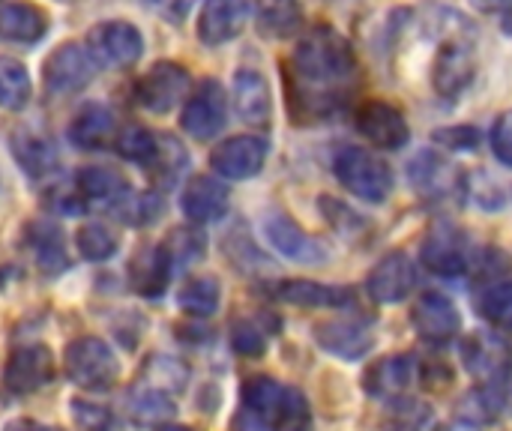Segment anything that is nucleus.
<instances>
[{
  "label": "nucleus",
  "instance_id": "f257e3e1",
  "mask_svg": "<svg viewBox=\"0 0 512 431\" xmlns=\"http://www.w3.org/2000/svg\"><path fill=\"white\" fill-rule=\"evenodd\" d=\"M354 78L357 57L351 42L339 30L318 24L309 33H303L285 69L288 105L297 123L330 117Z\"/></svg>",
  "mask_w": 512,
  "mask_h": 431
},
{
  "label": "nucleus",
  "instance_id": "f03ea898",
  "mask_svg": "<svg viewBox=\"0 0 512 431\" xmlns=\"http://www.w3.org/2000/svg\"><path fill=\"white\" fill-rule=\"evenodd\" d=\"M333 174L354 198L366 204H384L393 192L390 165L366 147L345 144L333 153Z\"/></svg>",
  "mask_w": 512,
  "mask_h": 431
},
{
  "label": "nucleus",
  "instance_id": "7ed1b4c3",
  "mask_svg": "<svg viewBox=\"0 0 512 431\" xmlns=\"http://www.w3.org/2000/svg\"><path fill=\"white\" fill-rule=\"evenodd\" d=\"M66 375L81 390H111L120 378V360L99 336H81L63 351Z\"/></svg>",
  "mask_w": 512,
  "mask_h": 431
},
{
  "label": "nucleus",
  "instance_id": "20e7f679",
  "mask_svg": "<svg viewBox=\"0 0 512 431\" xmlns=\"http://www.w3.org/2000/svg\"><path fill=\"white\" fill-rule=\"evenodd\" d=\"M288 387L276 378H249L240 393V408L231 420V431H279Z\"/></svg>",
  "mask_w": 512,
  "mask_h": 431
},
{
  "label": "nucleus",
  "instance_id": "39448f33",
  "mask_svg": "<svg viewBox=\"0 0 512 431\" xmlns=\"http://www.w3.org/2000/svg\"><path fill=\"white\" fill-rule=\"evenodd\" d=\"M465 372L486 390H504L512 375L510 345L495 333H471L459 345Z\"/></svg>",
  "mask_w": 512,
  "mask_h": 431
},
{
  "label": "nucleus",
  "instance_id": "423d86ee",
  "mask_svg": "<svg viewBox=\"0 0 512 431\" xmlns=\"http://www.w3.org/2000/svg\"><path fill=\"white\" fill-rule=\"evenodd\" d=\"M99 75V63L90 48L78 42H63L48 54L42 63V84L51 96H72L81 93Z\"/></svg>",
  "mask_w": 512,
  "mask_h": 431
},
{
  "label": "nucleus",
  "instance_id": "0eeeda50",
  "mask_svg": "<svg viewBox=\"0 0 512 431\" xmlns=\"http://www.w3.org/2000/svg\"><path fill=\"white\" fill-rule=\"evenodd\" d=\"M189 90V72L174 60H159L135 81V102L150 114H168L189 96Z\"/></svg>",
  "mask_w": 512,
  "mask_h": 431
},
{
  "label": "nucleus",
  "instance_id": "6e6552de",
  "mask_svg": "<svg viewBox=\"0 0 512 431\" xmlns=\"http://www.w3.org/2000/svg\"><path fill=\"white\" fill-rule=\"evenodd\" d=\"M228 123V96L216 78H204L186 99L180 126L195 141H213Z\"/></svg>",
  "mask_w": 512,
  "mask_h": 431
},
{
  "label": "nucleus",
  "instance_id": "1a4fd4ad",
  "mask_svg": "<svg viewBox=\"0 0 512 431\" xmlns=\"http://www.w3.org/2000/svg\"><path fill=\"white\" fill-rule=\"evenodd\" d=\"M420 261L429 273L444 276V279H459L471 270V255H468V240L465 234L450 225V222H438L420 249Z\"/></svg>",
  "mask_w": 512,
  "mask_h": 431
},
{
  "label": "nucleus",
  "instance_id": "9d476101",
  "mask_svg": "<svg viewBox=\"0 0 512 431\" xmlns=\"http://www.w3.org/2000/svg\"><path fill=\"white\" fill-rule=\"evenodd\" d=\"M90 54L105 66H135L144 54V36L129 21H102L87 33Z\"/></svg>",
  "mask_w": 512,
  "mask_h": 431
},
{
  "label": "nucleus",
  "instance_id": "9b49d317",
  "mask_svg": "<svg viewBox=\"0 0 512 431\" xmlns=\"http://www.w3.org/2000/svg\"><path fill=\"white\" fill-rule=\"evenodd\" d=\"M270 144L261 135H234L216 144L210 153V168L225 180H252L264 171Z\"/></svg>",
  "mask_w": 512,
  "mask_h": 431
},
{
  "label": "nucleus",
  "instance_id": "f8f14e48",
  "mask_svg": "<svg viewBox=\"0 0 512 431\" xmlns=\"http://www.w3.org/2000/svg\"><path fill=\"white\" fill-rule=\"evenodd\" d=\"M417 288V264L408 252L384 255L366 276V294L381 306L405 303Z\"/></svg>",
  "mask_w": 512,
  "mask_h": 431
},
{
  "label": "nucleus",
  "instance_id": "ddd939ff",
  "mask_svg": "<svg viewBox=\"0 0 512 431\" xmlns=\"http://www.w3.org/2000/svg\"><path fill=\"white\" fill-rule=\"evenodd\" d=\"M261 234L264 240L288 261L294 264H306V267H321L327 261V249L312 237L306 234L291 216L285 213H270L264 216L261 222Z\"/></svg>",
  "mask_w": 512,
  "mask_h": 431
},
{
  "label": "nucleus",
  "instance_id": "4468645a",
  "mask_svg": "<svg viewBox=\"0 0 512 431\" xmlns=\"http://www.w3.org/2000/svg\"><path fill=\"white\" fill-rule=\"evenodd\" d=\"M411 324H414L417 336L435 348L450 345L462 333V315H459L456 303L441 291H426L417 300V306L411 312Z\"/></svg>",
  "mask_w": 512,
  "mask_h": 431
},
{
  "label": "nucleus",
  "instance_id": "2eb2a0df",
  "mask_svg": "<svg viewBox=\"0 0 512 431\" xmlns=\"http://www.w3.org/2000/svg\"><path fill=\"white\" fill-rule=\"evenodd\" d=\"M357 132L378 150H402L411 141V126L405 114L381 99H372L357 111Z\"/></svg>",
  "mask_w": 512,
  "mask_h": 431
},
{
  "label": "nucleus",
  "instance_id": "dca6fc26",
  "mask_svg": "<svg viewBox=\"0 0 512 431\" xmlns=\"http://www.w3.org/2000/svg\"><path fill=\"white\" fill-rule=\"evenodd\" d=\"M54 381V357L45 345H24L15 348L6 360L3 384L15 396H30L39 393Z\"/></svg>",
  "mask_w": 512,
  "mask_h": 431
},
{
  "label": "nucleus",
  "instance_id": "f3484780",
  "mask_svg": "<svg viewBox=\"0 0 512 431\" xmlns=\"http://www.w3.org/2000/svg\"><path fill=\"white\" fill-rule=\"evenodd\" d=\"M477 75V57L471 45L447 39L432 66V87L441 99H459Z\"/></svg>",
  "mask_w": 512,
  "mask_h": 431
},
{
  "label": "nucleus",
  "instance_id": "a211bd4d",
  "mask_svg": "<svg viewBox=\"0 0 512 431\" xmlns=\"http://www.w3.org/2000/svg\"><path fill=\"white\" fill-rule=\"evenodd\" d=\"M252 15L249 0H204L198 15V39L210 48H219L237 39Z\"/></svg>",
  "mask_w": 512,
  "mask_h": 431
},
{
  "label": "nucleus",
  "instance_id": "6ab92c4d",
  "mask_svg": "<svg viewBox=\"0 0 512 431\" xmlns=\"http://www.w3.org/2000/svg\"><path fill=\"white\" fill-rule=\"evenodd\" d=\"M9 150H12L15 162L21 165V171L33 180L51 177L60 165L54 138L48 132H42L39 126H18L9 135Z\"/></svg>",
  "mask_w": 512,
  "mask_h": 431
},
{
  "label": "nucleus",
  "instance_id": "aec40b11",
  "mask_svg": "<svg viewBox=\"0 0 512 431\" xmlns=\"http://www.w3.org/2000/svg\"><path fill=\"white\" fill-rule=\"evenodd\" d=\"M270 294L279 303L297 306V309H348L354 306V291L342 285H324L312 279H282L270 288Z\"/></svg>",
  "mask_w": 512,
  "mask_h": 431
},
{
  "label": "nucleus",
  "instance_id": "412c9836",
  "mask_svg": "<svg viewBox=\"0 0 512 431\" xmlns=\"http://www.w3.org/2000/svg\"><path fill=\"white\" fill-rule=\"evenodd\" d=\"M312 333H315V342L321 351H327L330 357H339L345 363H357V360L369 357L375 348L372 330L360 321H321V324H315Z\"/></svg>",
  "mask_w": 512,
  "mask_h": 431
},
{
  "label": "nucleus",
  "instance_id": "4be33fe9",
  "mask_svg": "<svg viewBox=\"0 0 512 431\" xmlns=\"http://www.w3.org/2000/svg\"><path fill=\"white\" fill-rule=\"evenodd\" d=\"M180 210H183V216H186L192 225L219 222V219H225L228 210H231V195H228V189H225L216 177L198 174V177H192V180L183 186Z\"/></svg>",
  "mask_w": 512,
  "mask_h": 431
},
{
  "label": "nucleus",
  "instance_id": "5701e85b",
  "mask_svg": "<svg viewBox=\"0 0 512 431\" xmlns=\"http://www.w3.org/2000/svg\"><path fill=\"white\" fill-rule=\"evenodd\" d=\"M417 381V363L408 354H393L378 360L363 375V390L378 402H399Z\"/></svg>",
  "mask_w": 512,
  "mask_h": 431
},
{
  "label": "nucleus",
  "instance_id": "b1692460",
  "mask_svg": "<svg viewBox=\"0 0 512 431\" xmlns=\"http://www.w3.org/2000/svg\"><path fill=\"white\" fill-rule=\"evenodd\" d=\"M75 192L84 198L87 207H105L111 213H117V207L129 198L132 186L129 180L105 165H87L75 174Z\"/></svg>",
  "mask_w": 512,
  "mask_h": 431
},
{
  "label": "nucleus",
  "instance_id": "393cba45",
  "mask_svg": "<svg viewBox=\"0 0 512 431\" xmlns=\"http://www.w3.org/2000/svg\"><path fill=\"white\" fill-rule=\"evenodd\" d=\"M234 111L249 126H267L273 117L270 84L255 69H237L234 75Z\"/></svg>",
  "mask_w": 512,
  "mask_h": 431
},
{
  "label": "nucleus",
  "instance_id": "a878e982",
  "mask_svg": "<svg viewBox=\"0 0 512 431\" xmlns=\"http://www.w3.org/2000/svg\"><path fill=\"white\" fill-rule=\"evenodd\" d=\"M171 276H174V264H171L168 252L162 249V243L138 249L129 264V282H132L135 294H141L147 300L162 297Z\"/></svg>",
  "mask_w": 512,
  "mask_h": 431
},
{
  "label": "nucleus",
  "instance_id": "bb28decb",
  "mask_svg": "<svg viewBox=\"0 0 512 431\" xmlns=\"http://www.w3.org/2000/svg\"><path fill=\"white\" fill-rule=\"evenodd\" d=\"M48 33V15L27 0L0 3V39L15 45H36Z\"/></svg>",
  "mask_w": 512,
  "mask_h": 431
},
{
  "label": "nucleus",
  "instance_id": "cd10ccee",
  "mask_svg": "<svg viewBox=\"0 0 512 431\" xmlns=\"http://www.w3.org/2000/svg\"><path fill=\"white\" fill-rule=\"evenodd\" d=\"M111 132H114V114L102 102L81 105L78 114L72 117L69 129H66L69 144H75L78 150H99V147H105Z\"/></svg>",
  "mask_w": 512,
  "mask_h": 431
},
{
  "label": "nucleus",
  "instance_id": "c85d7f7f",
  "mask_svg": "<svg viewBox=\"0 0 512 431\" xmlns=\"http://www.w3.org/2000/svg\"><path fill=\"white\" fill-rule=\"evenodd\" d=\"M27 246H30V252H33V258H36V264H39V270L45 276H60V273H66L72 267L69 255H66L63 234L51 222L27 225Z\"/></svg>",
  "mask_w": 512,
  "mask_h": 431
},
{
  "label": "nucleus",
  "instance_id": "c756f323",
  "mask_svg": "<svg viewBox=\"0 0 512 431\" xmlns=\"http://www.w3.org/2000/svg\"><path fill=\"white\" fill-rule=\"evenodd\" d=\"M177 306L189 318H210L222 306V288H219V282L213 276H195L180 288Z\"/></svg>",
  "mask_w": 512,
  "mask_h": 431
},
{
  "label": "nucleus",
  "instance_id": "7c9ffc66",
  "mask_svg": "<svg viewBox=\"0 0 512 431\" xmlns=\"http://www.w3.org/2000/svg\"><path fill=\"white\" fill-rule=\"evenodd\" d=\"M33 84L27 66L15 57L0 54V108L3 111H24L30 102Z\"/></svg>",
  "mask_w": 512,
  "mask_h": 431
},
{
  "label": "nucleus",
  "instance_id": "2f4dec72",
  "mask_svg": "<svg viewBox=\"0 0 512 431\" xmlns=\"http://www.w3.org/2000/svg\"><path fill=\"white\" fill-rule=\"evenodd\" d=\"M129 414L138 426H162L177 414V405L165 390L141 384V390H135L129 399Z\"/></svg>",
  "mask_w": 512,
  "mask_h": 431
},
{
  "label": "nucleus",
  "instance_id": "473e14b6",
  "mask_svg": "<svg viewBox=\"0 0 512 431\" xmlns=\"http://www.w3.org/2000/svg\"><path fill=\"white\" fill-rule=\"evenodd\" d=\"M186 165H189L186 147L177 138H171V135H159V150H156L153 162L147 165L153 183L159 189H171L177 183V177L186 171Z\"/></svg>",
  "mask_w": 512,
  "mask_h": 431
},
{
  "label": "nucleus",
  "instance_id": "72a5a7b5",
  "mask_svg": "<svg viewBox=\"0 0 512 431\" xmlns=\"http://www.w3.org/2000/svg\"><path fill=\"white\" fill-rule=\"evenodd\" d=\"M162 249L168 252L174 270H180L207 255V237L198 225H180L168 231V237L162 240Z\"/></svg>",
  "mask_w": 512,
  "mask_h": 431
},
{
  "label": "nucleus",
  "instance_id": "f704fd0d",
  "mask_svg": "<svg viewBox=\"0 0 512 431\" xmlns=\"http://www.w3.org/2000/svg\"><path fill=\"white\" fill-rule=\"evenodd\" d=\"M75 249L84 261L102 264L117 255V237L105 222H87L75 234Z\"/></svg>",
  "mask_w": 512,
  "mask_h": 431
},
{
  "label": "nucleus",
  "instance_id": "c9c22d12",
  "mask_svg": "<svg viewBox=\"0 0 512 431\" xmlns=\"http://www.w3.org/2000/svg\"><path fill=\"white\" fill-rule=\"evenodd\" d=\"M258 21L264 33L288 36L300 24V6L297 0H258Z\"/></svg>",
  "mask_w": 512,
  "mask_h": 431
},
{
  "label": "nucleus",
  "instance_id": "e433bc0d",
  "mask_svg": "<svg viewBox=\"0 0 512 431\" xmlns=\"http://www.w3.org/2000/svg\"><path fill=\"white\" fill-rule=\"evenodd\" d=\"M159 150V135L144 129V126H126L120 135H117V153L126 159V162H135L141 168H147L153 162Z\"/></svg>",
  "mask_w": 512,
  "mask_h": 431
},
{
  "label": "nucleus",
  "instance_id": "4c0bfd02",
  "mask_svg": "<svg viewBox=\"0 0 512 431\" xmlns=\"http://www.w3.org/2000/svg\"><path fill=\"white\" fill-rule=\"evenodd\" d=\"M411 186L417 189V192H423V195H432V192H441V189H447L450 183H447V174H450V165L447 162H441L435 153H417L414 159H411Z\"/></svg>",
  "mask_w": 512,
  "mask_h": 431
},
{
  "label": "nucleus",
  "instance_id": "58836bf2",
  "mask_svg": "<svg viewBox=\"0 0 512 431\" xmlns=\"http://www.w3.org/2000/svg\"><path fill=\"white\" fill-rule=\"evenodd\" d=\"M159 213H162V198H159V192H138V189H132L129 192V198L117 207V219H123L126 225H132V228H147V225H153L156 219H159Z\"/></svg>",
  "mask_w": 512,
  "mask_h": 431
},
{
  "label": "nucleus",
  "instance_id": "ea45409f",
  "mask_svg": "<svg viewBox=\"0 0 512 431\" xmlns=\"http://www.w3.org/2000/svg\"><path fill=\"white\" fill-rule=\"evenodd\" d=\"M477 309H480V315H483L489 324L512 330V282L486 288V291L477 297Z\"/></svg>",
  "mask_w": 512,
  "mask_h": 431
},
{
  "label": "nucleus",
  "instance_id": "a19ab883",
  "mask_svg": "<svg viewBox=\"0 0 512 431\" xmlns=\"http://www.w3.org/2000/svg\"><path fill=\"white\" fill-rule=\"evenodd\" d=\"M69 417L78 431H114V414L105 405H96L87 399H72Z\"/></svg>",
  "mask_w": 512,
  "mask_h": 431
},
{
  "label": "nucleus",
  "instance_id": "79ce46f5",
  "mask_svg": "<svg viewBox=\"0 0 512 431\" xmlns=\"http://www.w3.org/2000/svg\"><path fill=\"white\" fill-rule=\"evenodd\" d=\"M231 345L243 357H261L267 351V333L255 321L243 318V321H234L231 327Z\"/></svg>",
  "mask_w": 512,
  "mask_h": 431
},
{
  "label": "nucleus",
  "instance_id": "37998d69",
  "mask_svg": "<svg viewBox=\"0 0 512 431\" xmlns=\"http://www.w3.org/2000/svg\"><path fill=\"white\" fill-rule=\"evenodd\" d=\"M312 426H315V420H312V408H309L306 396L297 387H288L279 431H312Z\"/></svg>",
  "mask_w": 512,
  "mask_h": 431
},
{
  "label": "nucleus",
  "instance_id": "c03bdc74",
  "mask_svg": "<svg viewBox=\"0 0 512 431\" xmlns=\"http://www.w3.org/2000/svg\"><path fill=\"white\" fill-rule=\"evenodd\" d=\"M432 141L447 147V150L474 153L480 147V129L477 126H444V129L432 132Z\"/></svg>",
  "mask_w": 512,
  "mask_h": 431
},
{
  "label": "nucleus",
  "instance_id": "a18cd8bd",
  "mask_svg": "<svg viewBox=\"0 0 512 431\" xmlns=\"http://www.w3.org/2000/svg\"><path fill=\"white\" fill-rule=\"evenodd\" d=\"M318 207H321V213L327 216V222H330L336 231H342V234H348V231H354V228H363L360 213L348 210V207H345V204H339L336 198H321V201H318Z\"/></svg>",
  "mask_w": 512,
  "mask_h": 431
},
{
  "label": "nucleus",
  "instance_id": "49530a36",
  "mask_svg": "<svg viewBox=\"0 0 512 431\" xmlns=\"http://www.w3.org/2000/svg\"><path fill=\"white\" fill-rule=\"evenodd\" d=\"M492 153L501 165L512 168V111H504L492 126Z\"/></svg>",
  "mask_w": 512,
  "mask_h": 431
},
{
  "label": "nucleus",
  "instance_id": "de8ad7c7",
  "mask_svg": "<svg viewBox=\"0 0 512 431\" xmlns=\"http://www.w3.org/2000/svg\"><path fill=\"white\" fill-rule=\"evenodd\" d=\"M48 210L57 213V216H84L87 204L72 186V189H54L51 198H48Z\"/></svg>",
  "mask_w": 512,
  "mask_h": 431
},
{
  "label": "nucleus",
  "instance_id": "09e8293b",
  "mask_svg": "<svg viewBox=\"0 0 512 431\" xmlns=\"http://www.w3.org/2000/svg\"><path fill=\"white\" fill-rule=\"evenodd\" d=\"M150 3H153V6H162L168 15H177V18H180V15H183L195 0H150Z\"/></svg>",
  "mask_w": 512,
  "mask_h": 431
},
{
  "label": "nucleus",
  "instance_id": "8fccbe9b",
  "mask_svg": "<svg viewBox=\"0 0 512 431\" xmlns=\"http://www.w3.org/2000/svg\"><path fill=\"white\" fill-rule=\"evenodd\" d=\"M6 431H57L51 429V426H42V423H36V420H15V423H9Z\"/></svg>",
  "mask_w": 512,
  "mask_h": 431
},
{
  "label": "nucleus",
  "instance_id": "3c124183",
  "mask_svg": "<svg viewBox=\"0 0 512 431\" xmlns=\"http://www.w3.org/2000/svg\"><path fill=\"white\" fill-rule=\"evenodd\" d=\"M468 3L477 6V9H483V12H498V9L510 6L512 0H468Z\"/></svg>",
  "mask_w": 512,
  "mask_h": 431
},
{
  "label": "nucleus",
  "instance_id": "603ef678",
  "mask_svg": "<svg viewBox=\"0 0 512 431\" xmlns=\"http://www.w3.org/2000/svg\"><path fill=\"white\" fill-rule=\"evenodd\" d=\"M444 431H480V429H477V423H453V426H447Z\"/></svg>",
  "mask_w": 512,
  "mask_h": 431
},
{
  "label": "nucleus",
  "instance_id": "864d4df0",
  "mask_svg": "<svg viewBox=\"0 0 512 431\" xmlns=\"http://www.w3.org/2000/svg\"><path fill=\"white\" fill-rule=\"evenodd\" d=\"M156 431H192V429H186V426H177V423H162V426H156Z\"/></svg>",
  "mask_w": 512,
  "mask_h": 431
}]
</instances>
